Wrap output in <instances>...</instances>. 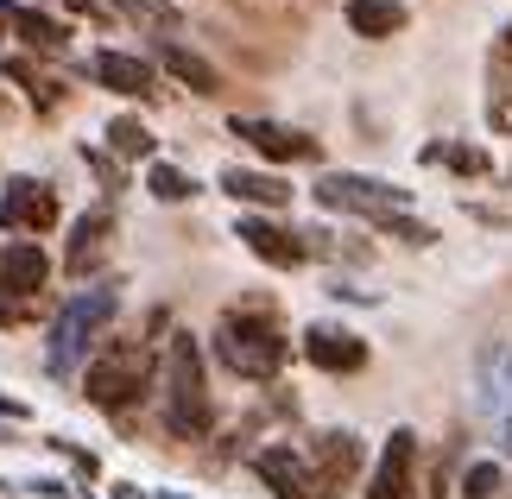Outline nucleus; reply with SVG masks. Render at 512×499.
Here are the masks:
<instances>
[{
  "instance_id": "obj_10",
  "label": "nucleus",
  "mask_w": 512,
  "mask_h": 499,
  "mask_svg": "<svg viewBox=\"0 0 512 499\" xmlns=\"http://www.w3.org/2000/svg\"><path fill=\"white\" fill-rule=\"evenodd\" d=\"M411 481H418V430H392L367 481V499H411Z\"/></svg>"
},
{
  "instance_id": "obj_30",
  "label": "nucleus",
  "mask_w": 512,
  "mask_h": 499,
  "mask_svg": "<svg viewBox=\"0 0 512 499\" xmlns=\"http://www.w3.org/2000/svg\"><path fill=\"white\" fill-rule=\"evenodd\" d=\"M70 7H76V13H95V7H102V0H70Z\"/></svg>"
},
{
  "instance_id": "obj_22",
  "label": "nucleus",
  "mask_w": 512,
  "mask_h": 499,
  "mask_svg": "<svg viewBox=\"0 0 512 499\" xmlns=\"http://www.w3.org/2000/svg\"><path fill=\"white\" fill-rule=\"evenodd\" d=\"M108 146L121 152V158H152V152H159V139L146 133V121H140V114H121V121L108 127Z\"/></svg>"
},
{
  "instance_id": "obj_4",
  "label": "nucleus",
  "mask_w": 512,
  "mask_h": 499,
  "mask_svg": "<svg viewBox=\"0 0 512 499\" xmlns=\"http://www.w3.org/2000/svg\"><path fill=\"white\" fill-rule=\"evenodd\" d=\"M114 304H121V285H83L64 310H57V323L45 335V367L57 379H76V367H83L89 342L102 335V323L114 316Z\"/></svg>"
},
{
  "instance_id": "obj_24",
  "label": "nucleus",
  "mask_w": 512,
  "mask_h": 499,
  "mask_svg": "<svg viewBox=\"0 0 512 499\" xmlns=\"http://www.w3.org/2000/svg\"><path fill=\"white\" fill-rule=\"evenodd\" d=\"M146 190L159 196V203H184V196H196V184L177 165H165V158H152V171H146Z\"/></svg>"
},
{
  "instance_id": "obj_31",
  "label": "nucleus",
  "mask_w": 512,
  "mask_h": 499,
  "mask_svg": "<svg viewBox=\"0 0 512 499\" xmlns=\"http://www.w3.org/2000/svg\"><path fill=\"white\" fill-rule=\"evenodd\" d=\"M165 499H184V493H165Z\"/></svg>"
},
{
  "instance_id": "obj_18",
  "label": "nucleus",
  "mask_w": 512,
  "mask_h": 499,
  "mask_svg": "<svg viewBox=\"0 0 512 499\" xmlns=\"http://www.w3.org/2000/svg\"><path fill=\"white\" fill-rule=\"evenodd\" d=\"M342 19L354 38H392V32H405L411 13H405V0H348Z\"/></svg>"
},
{
  "instance_id": "obj_21",
  "label": "nucleus",
  "mask_w": 512,
  "mask_h": 499,
  "mask_svg": "<svg viewBox=\"0 0 512 499\" xmlns=\"http://www.w3.org/2000/svg\"><path fill=\"white\" fill-rule=\"evenodd\" d=\"M487 411L500 417V449L512 455V348L494 354V373H487Z\"/></svg>"
},
{
  "instance_id": "obj_25",
  "label": "nucleus",
  "mask_w": 512,
  "mask_h": 499,
  "mask_svg": "<svg viewBox=\"0 0 512 499\" xmlns=\"http://www.w3.org/2000/svg\"><path fill=\"white\" fill-rule=\"evenodd\" d=\"M500 487H506V474H500V462H475V468L462 474V493H468V499H494Z\"/></svg>"
},
{
  "instance_id": "obj_14",
  "label": "nucleus",
  "mask_w": 512,
  "mask_h": 499,
  "mask_svg": "<svg viewBox=\"0 0 512 499\" xmlns=\"http://www.w3.org/2000/svg\"><path fill=\"white\" fill-rule=\"evenodd\" d=\"M89 76L102 89H114V95H140V102H152L159 95V83H152V64L146 57H133V51H95L89 57Z\"/></svg>"
},
{
  "instance_id": "obj_27",
  "label": "nucleus",
  "mask_w": 512,
  "mask_h": 499,
  "mask_svg": "<svg viewBox=\"0 0 512 499\" xmlns=\"http://www.w3.org/2000/svg\"><path fill=\"white\" fill-rule=\"evenodd\" d=\"M83 158H89V165H95V171H102V177H108V190H121V165H114V158H108V152H83Z\"/></svg>"
},
{
  "instance_id": "obj_13",
  "label": "nucleus",
  "mask_w": 512,
  "mask_h": 499,
  "mask_svg": "<svg viewBox=\"0 0 512 499\" xmlns=\"http://www.w3.org/2000/svg\"><path fill=\"white\" fill-rule=\"evenodd\" d=\"M487 127L512 133V19L487 45Z\"/></svg>"
},
{
  "instance_id": "obj_7",
  "label": "nucleus",
  "mask_w": 512,
  "mask_h": 499,
  "mask_svg": "<svg viewBox=\"0 0 512 499\" xmlns=\"http://www.w3.org/2000/svg\"><path fill=\"white\" fill-rule=\"evenodd\" d=\"M304 462H310V474H317L323 499H336L342 487H354V474H361V436L354 430H317L304 443Z\"/></svg>"
},
{
  "instance_id": "obj_17",
  "label": "nucleus",
  "mask_w": 512,
  "mask_h": 499,
  "mask_svg": "<svg viewBox=\"0 0 512 499\" xmlns=\"http://www.w3.org/2000/svg\"><path fill=\"white\" fill-rule=\"evenodd\" d=\"M222 190L234 196V203H260V209H285L291 203V184L279 171H241V165H228L222 171Z\"/></svg>"
},
{
  "instance_id": "obj_12",
  "label": "nucleus",
  "mask_w": 512,
  "mask_h": 499,
  "mask_svg": "<svg viewBox=\"0 0 512 499\" xmlns=\"http://www.w3.org/2000/svg\"><path fill=\"white\" fill-rule=\"evenodd\" d=\"M304 361L317 367V373H361L367 367V342L354 329L317 323V329H304Z\"/></svg>"
},
{
  "instance_id": "obj_8",
  "label": "nucleus",
  "mask_w": 512,
  "mask_h": 499,
  "mask_svg": "<svg viewBox=\"0 0 512 499\" xmlns=\"http://www.w3.org/2000/svg\"><path fill=\"white\" fill-rule=\"evenodd\" d=\"M253 474L266 481L272 499H323L317 474H310V462H304V449H291V443H266L260 455H253Z\"/></svg>"
},
{
  "instance_id": "obj_19",
  "label": "nucleus",
  "mask_w": 512,
  "mask_h": 499,
  "mask_svg": "<svg viewBox=\"0 0 512 499\" xmlns=\"http://www.w3.org/2000/svg\"><path fill=\"white\" fill-rule=\"evenodd\" d=\"M0 26H19V38L26 45H38V51H64L70 45V26L64 19H51V13H38V7H0Z\"/></svg>"
},
{
  "instance_id": "obj_11",
  "label": "nucleus",
  "mask_w": 512,
  "mask_h": 499,
  "mask_svg": "<svg viewBox=\"0 0 512 499\" xmlns=\"http://www.w3.org/2000/svg\"><path fill=\"white\" fill-rule=\"evenodd\" d=\"M234 133H241L260 158H272V165H310V158H323V146L310 133L279 127V121H234Z\"/></svg>"
},
{
  "instance_id": "obj_15",
  "label": "nucleus",
  "mask_w": 512,
  "mask_h": 499,
  "mask_svg": "<svg viewBox=\"0 0 512 499\" xmlns=\"http://www.w3.org/2000/svg\"><path fill=\"white\" fill-rule=\"evenodd\" d=\"M45 278H51V259L38 241H13L0 253V297H38Z\"/></svg>"
},
{
  "instance_id": "obj_1",
  "label": "nucleus",
  "mask_w": 512,
  "mask_h": 499,
  "mask_svg": "<svg viewBox=\"0 0 512 499\" xmlns=\"http://www.w3.org/2000/svg\"><path fill=\"white\" fill-rule=\"evenodd\" d=\"M159 417H165L171 436H209V424H215L203 348H196L190 329H177L159 354Z\"/></svg>"
},
{
  "instance_id": "obj_5",
  "label": "nucleus",
  "mask_w": 512,
  "mask_h": 499,
  "mask_svg": "<svg viewBox=\"0 0 512 499\" xmlns=\"http://www.w3.org/2000/svg\"><path fill=\"white\" fill-rule=\"evenodd\" d=\"M317 203L323 209H342V215H361V222L380 228L386 215H405L411 196L399 184H380V177H361V171H329L317 184Z\"/></svg>"
},
{
  "instance_id": "obj_26",
  "label": "nucleus",
  "mask_w": 512,
  "mask_h": 499,
  "mask_svg": "<svg viewBox=\"0 0 512 499\" xmlns=\"http://www.w3.org/2000/svg\"><path fill=\"white\" fill-rule=\"evenodd\" d=\"M380 234H399V241H411V247H430V241H437V234H430L424 222H411V215H386Z\"/></svg>"
},
{
  "instance_id": "obj_9",
  "label": "nucleus",
  "mask_w": 512,
  "mask_h": 499,
  "mask_svg": "<svg viewBox=\"0 0 512 499\" xmlns=\"http://www.w3.org/2000/svg\"><path fill=\"white\" fill-rule=\"evenodd\" d=\"M234 234H241V247L253 259H266V266H279V272L304 266V253H310V241H304L298 228H279V222H266V215H241Z\"/></svg>"
},
{
  "instance_id": "obj_20",
  "label": "nucleus",
  "mask_w": 512,
  "mask_h": 499,
  "mask_svg": "<svg viewBox=\"0 0 512 499\" xmlns=\"http://www.w3.org/2000/svg\"><path fill=\"white\" fill-rule=\"evenodd\" d=\"M159 64L177 76V83H190L196 95H215L222 89V70L209 64V57H196V51H184V45H159Z\"/></svg>"
},
{
  "instance_id": "obj_29",
  "label": "nucleus",
  "mask_w": 512,
  "mask_h": 499,
  "mask_svg": "<svg viewBox=\"0 0 512 499\" xmlns=\"http://www.w3.org/2000/svg\"><path fill=\"white\" fill-rule=\"evenodd\" d=\"M114 499H146V493L140 487H114Z\"/></svg>"
},
{
  "instance_id": "obj_3",
  "label": "nucleus",
  "mask_w": 512,
  "mask_h": 499,
  "mask_svg": "<svg viewBox=\"0 0 512 499\" xmlns=\"http://www.w3.org/2000/svg\"><path fill=\"white\" fill-rule=\"evenodd\" d=\"M215 354H222L228 373L253 379V386H272L291 342H285V329L272 323V310H228L222 323H215Z\"/></svg>"
},
{
  "instance_id": "obj_28",
  "label": "nucleus",
  "mask_w": 512,
  "mask_h": 499,
  "mask_svg": "<svg viewBox=\"0 0 512 499\" xmlns=\"http://www.w3.org/2000/svg\"><path fill=\"white\" fill-rule=\"evenodd\" d=\"M0 417H13V424H19V417H26V405H19V398H7V392H0Z\"/></svg>"
},
{
  "instance_id": "obj_16",
  "label": "nucleus",
  "mask_w": 512,
  "mask_h": 499,
  "mask_svg": "<svg viewBox=\"0 0 512 499\" xmlns=\"http://www.w3.org/2000/svg\"><path fill=\"white\" fill-rule=\"evenodd\" d=\"M108 234H114V209L102 203V209H89L83 222H76V234H70V278H89L95 266H102V253H108Z\"/></svg>"
},
{
  "instance_id": "obj_23",
  "label": "nucleus",
  "mask_w": 512,
  "mask_h": 499,
  "mask_svg": "<svg viewBox=\"0 0 512 499\" xmlns=\"http://www.w3.org/2000/svg\"><path fill=\"white\" fill-rule=\"evenodd\" d=\"M424 158H430V165L443 158V165L462 171V177H487V171H494V158H487V152H475V146H449V139H443V146H424Z\"/></svg>"
},
{
  "instance_id": "obj_2",
  "label": "nucleus",
  "mask_w": 512,
  "mask_h": 499,
  "mask_svg": "<svg viewBox=\"0 0 512 499\" xmlns=\"http://www.w3.org/2000/svg\"><path fill=\"white\" fill-rule=\"evenodd\" d=\"M146 386H159V361H152V348L133 342V335H108V342L95 348V361L83 367L89 405H102L114 417H121L127 405H140Z\"/></svg>"
},
{
  "instance_id": "obj_6",
  "label": "nucleus",
  "mask_w": 512,
  "mask_h": 499,
  "mask_svg": "<svg viewBox=\"0 0 512 499\" xmlns=\"http://www.w3.org/2000/svg\"><path fill=\"white\" fill-rule=\"evenodd\" d=\"M57 228V190L38 177H7L0 190V234H51Z\"/></svg>"
}]
</instances>
